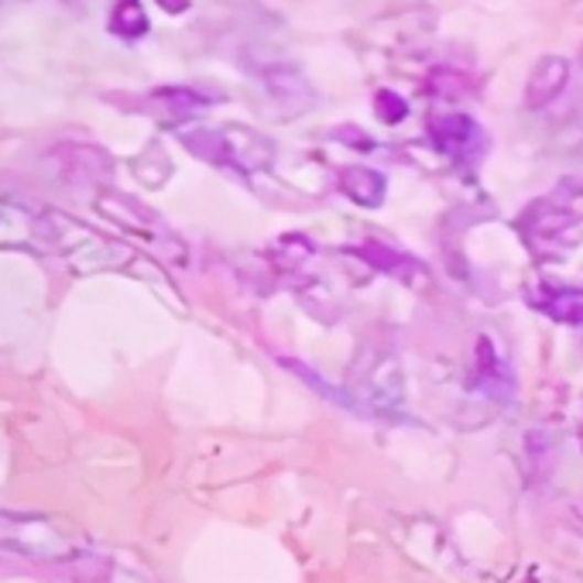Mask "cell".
Returning <instances> with one entry per match:
<instances>
[{
	"mask_svg": "<svg viewBox=\"0 0 583 583\" xmlns=\"http://www.w3.org/2000/svg\"><path fill=\"white\" fill-rule=\"evenodd\" d=\"M360 258L364 261H371L378 271H388V274H395V279H402V282H409L406 279V274H425L412 258H406L402 251H395V248H385V244H364V248H360Z\"/></svg>",
	"mask_w": 583,
	"mask_h": 583,
	"instance_id": "cell-4",
	"label": "cell"
},
{
	"mask_svg": "<svg viewBox=\"0 0 583 583\" xmlns=\"http://www.w3.org/2000/svg\"><path fill=\"white\" fill-rule=\"evenodd\" d=\"M563 83H566V63H563V58H542L539 69L532 73V79H529V86H526L529 107L549 104V100L563 89Z\"/></svg>",
	"mask_w": 583,
	"mask_h": 583,
	"instance_id": "cell-3",
	"label": "cell"
},
{
	"mask_svg": "<svg viewBox=\"0 0 583 583\" xmlns=\"http://www.w3.org/2000/svg\"><path fill=\"white\" fill-rule=\"evenodd\" d=\"M409 114V104L402 97H395V94H378V117L388 120V125H398Z\"/></svg>",
	"mask_w": 583,
	"mask_h": 583,
	"instance_id": "cell-7",
	"label": "cell"
},
{
	"mask_svg": "<svg viewBox=\"0 0 583 583\" xmlns=\"http://www.w3.org/2000/svg\"><path fill=\"white\" fill-rule=\"evenodd\" d=\"M341 190H344L354 203H360V206H381L388 182H385V175L375 172V169H344Z\"/></svg>",
	"mask_w": 583,
	"mask_h": 583,
	"instance_id": "cell-2",
	"label": "cell"
},
{
	"mask_svg": "<svg viewBox=\"0 0 583 583\" xmlns=\"http://www.w3.org/2000/svg\"><path fill=\"white\" fill-rule=\"evenodd\" d=\"M159 4H162L165 11L179 14V11H186V8H190V0H159Z\"/></svg>",
	"mask_w": 583,
	"mask_h": 583,
	"instance_id": "cell-8",
	"label": "cell"
},
{
	"mask_svg": "<svg viewBox=\"0 0 583 583\" xmlns=\"http://www.w3.org/2000/svg\"><path fill=\"white\" fill-rule=\"evenodd\" d=\"M114 32L120 39H141L148 32V18H144L138 0H120L114 11Z\"/></svg>",
	"mask_w": 583,
	"mask_h": 583,
	"instance_id": "cell-6",
	"label": "cell"
},
{
	"mask_svg": "<svg viewBox=\"0 0 583 583\" xmlns=\"http://www.w3.org/2000/svg\"><path fill=\"white\" fill-rule=\"evenodd\" d=\"M542 313H549L552 320H560V323H583V295L580 292H552L542 305H539Z\"/></svg>",
	"mask_w": 583,
	"mask_h": 583,
	"instance_id": "cell-5",
	"label": "cell"
},
{
	"mask_svg": "<svg viewBox=\"0 0 583 583\" xmlns=\"http://www.w3.org/2000/svg\"><path fill=\"white\" fill-rule=\"evenodd\" d=\"M429 134H433V141H436V148L443 151V155H450L456 162H477L481 151H484V134L477 128V120H471L467 114L433 117Z\"/></svg>",
	"mask_w": 583,
	"mask_h": 583,
	"instance_id": "cell-1",
	"label": "cell"
}]
</instances>
